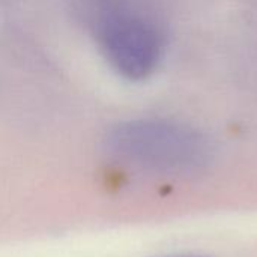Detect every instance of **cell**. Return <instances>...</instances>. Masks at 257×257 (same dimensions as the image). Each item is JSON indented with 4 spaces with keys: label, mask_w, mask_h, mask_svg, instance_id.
<instances>
[{
    "label": "cell",
    "mask_w": 257,
    "mask_h": 257,
    "mask_svg": "<svg viewBox=\"0 0 257 257\" xmlns=\"http://www.w3.org/2000/svg\"><path fill=\"white\" fill-rule=\"evenodd\" d=\"M81 15L101 57L119 77L140 83L158 71L167 33L151 0H81Z\"/></svg>",
    "instance_id": "6da1fadb"
},
{
    "label": "cell",
    "mask_w": 257,
    "mask_h": 257,
    "mask_svg": "<svg viewBox=\"0 0 257 257\" xmlns=\"http://www.w3.org/2000/svg\"><path fill=\"white\" fill-rule=\"evenodd\" d=\"M117 158L160 170H190L211 155L208 139L194 126L163 117H139L116 123L105 137Z\"/></svg>",
    "instance_id": "7a4b0ae2"
},
{
    "label": "cell",
    "mask_w": 257,
    "mask_h": 257,
    "mask_svg": "<svg viewBox=\"0 0 257 257\" xmlns=\"http://www.w3.org/2000/svg\"><path fill=\"white\" fill-rule=\"evenodd\" d=\"M184 257H199V256H184Z\"/></svg>",
    "instance_id": "3957f363"
}]
</instances>
